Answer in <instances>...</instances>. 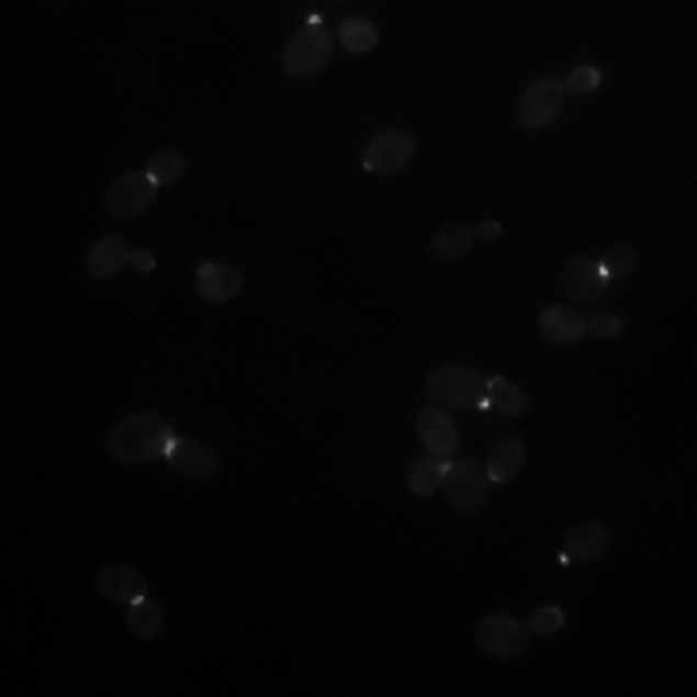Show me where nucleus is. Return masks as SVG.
<instances>
[{
    "mask_svg": "<svg viewBox=\"0 0 697 697\" xmlns=\"http://www.w3.org/2000/svg\"><path fill=\"white\" fill-rule=\"evenodd\" d=\"M539 329L550 337V341L574 345V341H582V337H585L589 318H585L582 311H574V306H547V311L539 314Z\"/></svg>",
    "mask_w": 697,
    "mask_h": 697,
    "instance_id": "2eb2a0df",
    "label": "nucleus"
},
{
    "mask_svg": "<svg viewBox=\"0 0 697 697\" xmlns=\"http://www.w3.org/2000/svg\"><path fill=\"white\" fill-rule=\"evenodd\" d=\"M469 248H473V229L461 222L442 225V229L435 233V240H430V256H435V260H446V263L465 260Z\"/></svg>",
    "mask_w": 697,
    "mask_h": 697,
    "instance_id": "6ab92c4d",
    "label": "nucleus"
},
{
    "mask_svg": "<svg viewBox=\"0 0 697 697\" xmlns=\"http://www.w3.org/2000/svg\"><path fill=\"white\" fill-rule=\"evenodd\" d=\"M182 175H187V156H182L179 148H164L148 159V179L156 182V187H175Z\"/></svg>",
    "mask_w": 697,
    "mask_h": 697,
    "instance_id": "5701e85b",
    "label": "nucleus"
},
{
    "mask_svg": "<svg viewBox=\"0 0 697 697\" xmlns=\"http://www.w3.org/2000/svg\"><path fill=\"white\" fill-rule=\"evenodd\" d=\"M167 461H171L175 473L190 476V481H210L217 473V465H222L217 450L210 442H202V438H175Z\"/></svg>",
    "mask_w": 697,
    "mask_h": 697,
    "instance_id": "9d476101",
    "label": "nucleus"
},
{
    "mask_svg": "<svg viewBox=\"0 0 697 697\" xmlns=\"http://www.w3.org/2000/svg\"><path fill=\"white\" fill-rule=\"evenodd\" d=\"M128 268H132V271H151V268H156V256H151L148 248H132Z\"/></svg>",
    "mask_w": 697,
    "mask_h": 697,
    "instance_id": "cd10ccee",
    "label": "nucleus"
},
{
    "mask_svg": "<svg viewBox=\"0 0 697 697\" xmlns=\"http://www.w3.org/2000/svg\"><path fill=\"white\" fill-rule=\"evenodd\" d=\"M476 643H481V651H488L496 659H519L527 651V643H531V628L519 616L493 612L476 623Z\"/></svg>",
    "mask_w": 697,
    "mask_h": 697,
    "instance_id": "423d86ee",
    "label": "nucleus"
},
{
    "mask_svg": "<svg viewBox=\"0 0 697 697\" xmlns=\"http://www.w3.org/2000/svg\"><path fill=\"white\" fill-rule=\"evenodd\" d=\"M128 628H132L136 640H156V636H164V608L148 597L132 600L128 605Z\"/></svg>",
    "mask_w": 697,
    "mask_h": 697,
    "instance_id": "412c9836",
    "label": "nucleus"
},
{
    "mask_svg": "<svg viewBox=\"0 0 697 697\" xmlns=\"http://www.w3.org/2000/svg\"><path fill=\"white\" fill-rule=\"evenodd\" d=\"M240 288H245V276L229 263H202L194 271V295L202 303H229L240 295Z\"/></svg>",
    "mask_w": 697,
    "mask_h": 697,
    "instance_id": "f8f14e48",
    "label": "nucleus"
},
{
    "mask_svg": "<svg viewBox=\"0 0 697 697\" xmlns=\"http://www.w3.org/2000/svg\"><path fill=\"white\" fill-rule=\"evenodd\" d=\"M608 550V527L597 519H582L566 531V547H562V566L570 562H597Z\"/></svg>",
    "mask_w": 697,
    "mask_h": 697,
    "instance_id": "ddd939ff",
    "label": "nucleus"
},
{
    "mask_svg": "<svg viewBox=\"0 0 697 697\" xmlns=\"http://www.w3.org/2000/svg\"><path fill=\"white\" fill-rule=\"evenodd\" d=\"M337 43H341L349 55H369L380 43V32L372 20H345V24L337 27Z\"/></svg>",
    "mask_w": 697,
    "mask_h": 697,
    "instance_id": "4be33fe9",
    "label": "nucleus"
},
{
    "mask_svg": "<svg viewBox=\"0 0 697 697\" xmlns=\"http://www.w3.org/2000/svg\"><path fill=\"white\" fill-rule=\"evenodd\" d=\"M585 334H593V337H620L623 322L616 318V314H597V318H589V329H585Z\"/></svg>",
    "mask_w": 697,
    "mask_h": 697,
    "instance_id": "bb28decb",
    "label": "nucleus"
},
{
    "mask_svg": "<svg viewBox=\"0 0 697 697\" xmlns=\"http://www.w3.org/2000/svg\"><path fill=\"white\" fill-rule=\"evenodd\" d=\"M446 465L450 461H438V458H418L415 465H411V473H407V488H411V496H435L438 488H442V481H446Z\"/></svg>",
    "mask_w": 697,
    "mask_h": 697,
    "instance_id": "aec40b11",
    "label": "nucleus"
},
{
    "mask_svg": "<svg viewBox=\"0 0 697 697\" xmlns=\"http://www.w3.org/2000/svg\"><path fill=\"white\" fill-rule=\"evenodd\" d=\"M427 392L438 407H484V376L465 364H442L427 376Z\"/></svg>",
    "mask_w": 697,
    "mask_h": 697,
    "instance_id": "7ed1b4c3",
    "label": "nucleus"
},
{
    "mask_svg": "<svg viewBox=\"0 0 697 697\" xmlns=\"http://www.w3.org/2000/svg\"><path fill=\"white\" fill-rule=\"evenodd\" d=\"M481 411H501V415H524L527 392L508 376H484V407Z\"/></svg>",
    "mask_w": 697,
    "mask_h": 697,
    "instance_id": "dca6fc26",
    "label": "nucleus"
},
{
    "mask_svg": "<svg viewBox=\"0 0 697 697\" xmlns=\"http://www.w3.org/2000/svg\"><path fill=\"white\" fill-rule=\"evenodd\" d=\"M411 159H415V139H411V132L387 128L369 139V148H364V156H361V167L369 175H395V171H403Z\"/></svg>",
    "mask_w": 697,
    "mask_h": 697,
    "instance_id": "6e6552de",
    "label": "nucleus"
},
{
    "mask_svg": "<svg viewBox=\"0 0 697 697\" xmlns=\"http://www.w3.org/2000/svg\"><path fill=\"white\" fill-rule=\"evenodd\" d=\"M329 58H334V35H329V27H322V20H311V24L283 47V70H288L291 78H311L326 70Z\"/></svg>",
    "mask_w": 697,
    "mask_h": 697,
    "instance_id": "f03ea898",
    "label": "nucleus"
},
{
    "mask_svg": "<svg viewBox=\"0 0 697 697\" xmlns=\"http://www.w3.org/2000/svg\"><path fill=\"white\" fill-rule=\"evenodd\" d=\"M527 465V450L519 438H504V442L493 446V453H488V465H484V473H488V481L496 484H508L516 481L519 473H524Z\"/></svg>",
    "mask_w": 697,
    "mask_h": 697,
    "instance_id": "f3484780",
    "label": "nucleus"
},
{
    "mask_svg": "<svg viewBox=\"0 0 697 697\" xmlns=\"http://www.w3.org/2000/svg\"><path fill=\"white\" fill-rule=\"evenodd\" d=\"M415 435H418V442L427 446V453L430 458H438V461H453V453H458V446H461V438H458V427H453V418L446 415L442 407H423L418 411V418H415Z\"/></svg>",
    "mask_w": 697,
    "mask_h": 697,
    "instance_id": "1a4fd4ad",
    "label": "nucleus"
},
{
    "mask_svg": "<svg viewBox=\"0 0 697 697\" xmlns=\"http://www.w3.org/2000/svg\"><path fill=\"white\" fill-rule=\"evenodd\" d=\"M600 70L597 66H574L566 78H562V86H566V93H593L600 86Z\"/></svg>",
    "mask_w": 697,
    "mask_h": 697,
    "instance_id": "a878e982",
    "label": "nucleus"
},
{
    "mask_svg": "<svg viewBox=\"0 0 697 697\" xmlns=\"http://www.w3.org/2000/svg\"><path fill=\"white\" fill-rule=\"evenodd\" d=\"M566 98L570 93L566 86H562V78H539V82H531L516 105L519 128L539 132L547 128V124H554L558 116H562V109H566Z\"/></svg>",
    "mask_w": 697,
    "mask_h": 697,
    "instance_id": "39448f33",
    "label": "nucleus"
},
{
    "mask_svg": "<svg viewBox=\"0 0 697 697\" xmlns=\"http://www.w3.org/2000/svg\"><path fill=\"white\" fill-rule=\"evenodd\" d=\"M156 194L159 187L148 179V171H128L116 182H109V190L101 194V205H105V214L113 217H136L156 202Z\"/></svg>",
    "mask_w": 697,
    "mask_h": 697,
    "instance_id": "0eeeda50",
    "label": "nucleus"
},
{
    "mask_svg": "<svg viewBox=\"0 0 697 697\" xmlns=\"http://www.w3.org/2000/svg\"><path fill=\"white\" fill-rule=\"evenodd\" d=\"M527 628H531V636H554L566 628V608L558 605H539L531 616H527Z\"/></svg>",
    "mask_w": 697,
    "mask_h": 697,
    "instance_id": "393cba45",
    "label": "nucleus"
},
{
    "mask_svg": "<svg viewBox=\"0 0 697 697\" xmlns=\"http://www.w3.org/2000/svg\"><path fill=\"white\" fill-rule=\"evenodd\" d=\"M488 484H493L488 473H484L473 458L450 461V465H446V481H442L446 504H450L453 511H461V516H473V511H481L484 504H488Z\"/></svg>",
    "mask_w": 697,
    "mask_h": 697,
    "instance_id": "20e7f679",
    "label": "nucleus"
},
{
    "mask_svg": "<svg viewBox=\"0 0 697 697\" xmlns=\"http://www.w3.org/2000/svg\"><path fill=\"white\" fill-rule=\"evenodd\" d=\"M562 283H566L574 303H597V299L608 295V276L593 256H574V260H566Z\"/></svg>",
    "mask_w": 697,
    "mask_h": 697,
    "instance_id": "9b49d317",
    "label": "nucleus"
},
{
    "mask_svg": "<svg viewBox=\"0 0 697 697\" xmlns=\"http://www.w3.org/2000/svg\"><path fill=\"white\" fill-rule=\"evenodd\" d=\"M98 589H101V597L132 605V600L148 597V577L139 574L136 566H128V562H109L98 577Z\"/></svg>",
    "mask_w": 697,
    "mask_h": 697,
    "instance_id": "4468645a",
    "label": "nucleus"
},
{
    "mask_svg": "<svg viewBox=\"0 0 697 697\" xmlns=\"http://www.w3.org/2000/svg\"><path fill=\"white\" fill-rule=\"evenodd\" d=\"M597 263L605 268L608 283H612V279H620V276H632L636 263H640V252H636L632 245H616V248H608V252L600 256Z\"/></svg>",
    "mask_w": 697,
    "mask_h": 697,
    "instance_id": "b1692460",
    "label": "nucleus"
},
{
    "mask_svg": "<svg viewBox=\"0 0 697 697\" xmlns=\"http://www.w3.org/2000/svg\"><path fill=\"white\" fill-rule=\"evenodd\" d=\"M473 240H484V245H493V240H501V222H481L473 229Z\"/></svg>",
    "mask_w": 697,
    "mask_h": 697,
    "instance_id": "c85d7f7f",
    "label": "nucleus"
},
{
    "mask_svg": "<svg viewBox=\"0 0 697 697\" xmlns=\"http://www.w3.org/2000/svg\"><path fill=\"white\" fill-rule=\"evenodd\" d=\"M128 245H124L121 237H101L98 245L86 252V271H90L93 279H113L116 271L128 263Z\"/></svg>",
    "mask_w": 697,
    "mask_h": 697,
    "instance_id": "a211bd4d",
    "label": "nucleus"
},
{
    "mask_svg": "<svg viewBox=\"0 0 697 697\" xmlns=\"http://www.w3.org/2000/svg\"><path fill=\"white\" fill-rule=\"evenodd\" d=\"M175 446V430L164 415H128L109 430V458L121 465H144V461L167 458Z\"/></svg>",
    "mask_w": 697,
    "mask_h": 697,
    "instance_id": "f257e3e1",
    "label": "nucleus"
}]
</instances>
